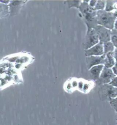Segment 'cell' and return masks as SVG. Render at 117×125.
Segmentation results:
<instances>
[{"mask_svg": "<svg viewBox=\"0 0 117 125\" xmlns=\"http://www.w3.org/2000/svg\"><path fill=\"white\" fill-rule=\"evenodd\" d=\"M90 0L81 1L79 9L84 18V22L88 29H94L98 25L97 11L88 4Z\"/></svg>", "mask_w": 117, "mask_h": 125, "instance_id": "1", "label": "cell"}, {"mask_svg": "<svg viewBox=\"0 0 117 125\" xmlns=\"http://www.w3.org/2000/svg\"><path fill=\"white\" fill-rule=\"evenodd\" d=\"M117 18V11L107 12L103 10L97 11L98 25L110 30L114 29V22Z\"/></svg>", "mask_w": 117, "mask_h": 125, "instance_id": "2", "label": "cell"}, {"mask_svg": "<svg viewBox=\"0 0 117 125\" xmlns=\"http://www.w3.org/2000/svg\"><path fill=\"white\" fill-rule=\"evenodd\" d=\"M100 98L103 100L109 101L110 99L117 97V88L110 84L100 85L98 90Z\"/></svg>", "mask_w": 117, "mask_h": 125, "instance_id": "3", "label": "cell"}, {"mask_svg": "<svg viewBox=\"0 0 117 125\" xmlns=\"http://www.w3.org/2000/svg\"><path fill=\"white\" fill-rule=\"evenodd\" d=\"M99 43L98 36L94 29H88L83 43L85 50L91 48Z\"/></svg>", "mask_w": 117, "mask_h": 125, "instance_id": "4", "label": "cell"}, {"mask_svg": "<svg viewBox=\"0 0 117 125\" xmlns=\"http://www.w3.org/2000/svg\"><path fill=\"white\" fill-rule=\"evenodd\" d=\"M116 76L113 73L112 68H108L104 66L98 79L96 81L99 85L109 84Z\"/></svg>", "mask_w": 117, "mask_h": 125, "instance_id": "5", "label": "cell"}, {"mask_svg": "<svg viewBox=\"0 0 117 125\" xmlns=\"http://www.w3.org/2000/svg\"><path fill=\"white\" fill-rule=\"evenodd\" d=\"M98 34L100 44L104 43L111 41V30L107 29L106 28L98 25L94 29Z\"/></svg>", "mask_w": 117, "mask_h": 125, "instance_id": "6", "label": "cell"}, {"mask_svg": "<svg viewBox=\"0 0 117 125\" xmlns=\"http://www.w3.org/2000/svg\"><path fill=\"white\" fill-rule=\"evenodd\" d=\"M25 0H11L9 4L8 5L9 7V15L14 16L17 15L21 11L23 6L27 2Z\"/></svg>", "mask_w": 117, "mask_h": 125, "instance_id": "7", "label": "cell"}, {"mask_svg": "<svg viewBox=\"0 0 117 125\" xmlns=\"http://www.w3.org/2000/svg\"><path fill=\"white\" fill-rule=\"evenodd\" d=\"M105 55L101 56H91L86 57V62L88 69H90L93 66L99 65H104Z\"/></svg>", "mask_w": 117, "mask_h": 125, "instance_id": "8", "label": "cell"}, {"mask_svg": "<svg viewBox=\"0 0 117 125\" xmlns=\"http://www.w3.org/2000/svg\"><path fill=\"white\" fill-rule=\"evenodd\" d=\"M85 55L86 57L91 56H101L104 55L103 44L99 43L91 48L85 50Z\"/></svg>", "mask_w": 117, "mask_h": 125, "instance_id": "9", "label": "cell"}, {"mask_svg": "<svg viewBox=\"0 0 117 125\" xmlns=\"http://www.w3.org/2000/svg\"><path fill=\"white\" fill-rule=\"evenodd\" d=\"M104 66L103 65H99L93 66L89 69L91 77L94 80L96 81L98 79Z\"/></svg>", "mask_w": 117, "mask_h": 125, "instance_id": "10", "label": "cell"}, {"mask_svg": "<svg viewBox=\"0 0 117 125\" xmlns=\"http://www.w3.org/2000/svg\"><path fill=\"white\" fill-rule=\"evenodd\" d=\"M116 62L113 57V52H111L105 55L104 66L108 68H112L116 64Z\"/></svg>", "mask_w": 117, "mask_h": 125, "instance_id": "11", "label": "cell"}, {"mask_svg": "<svg viewBox=\"0 0 117 125\" xmlns=\"http://www.w3.org/2000/svg\"><path fill=\"white\" fill-rule=\"evenodd\" d=\"M8 15H9V11L8 5L0 2V19L7 17Z\"/></svg>", "mask_w": 117, "mask_h": 125, "instance_id": "12", "label": "cell"}, {"mask_svg": "<svg viewBox=\"0 0 117 125\" xmlns=\"http://www.w3.org/2000/svg\"><path fill=\"white\" fill-rule=\"evenodd\" d=\"M103 46L104 54L105 55L111 52H113L115 49V47L111 41L104 43L103 44Z\"/></svg>", "mask_w": 117, "mask_h": 125, "instance_id": "13", "label": "cell"}, {"mask_svg": "<svg viewBox=\"0 0 117 125\" xmlns=\"http://www.w3.org/2000/svg\"><path fill=\"white\" fill-rule=\"evenodd\" d=\"M111 42L112 43L115 48L117 47V30H111Z\"/></svg>", "mask_w": 117, "mask_h": 125, "instance_id": "14", "label": "cell"}, {"mask_svg": "<svg viewBox=\"0 0 117 125\" xmlns=\"http://www.w3.org/2000/svg\"><path fill=\"white\" fill-rule=\"evenodd\" d=\"M106 5V1L104 0H98L97 4L95 6V10L98 11L99 10H104Z\"/></svg>", "mask_w": 117, "mask_h": 125, "instance_id": "15", "label": "cell"}, {"mask_svg": "<svg viewBox=\"0 0 117 125\" xmlns=\"http://www.w3.org/2000/svg\"><path fill=\"white\" fill-rule=\"evenodd\" d=\"M81 2V1H75V0L66 1V2L67 3L69 8L75 7L77 9H79Z\"/></svg>", "mask_w": 117, "mask_h": 125, "instance_id": "16", "label": "cell"}, {"mask_svg": "<svg viewBox=\"0 0 117 125\" xmlns=\"http://www.w3.org/2000/svg\"><path fill=\"white\" fill-rule=\"evenodd\" d=\"M110 104L116 112L117 111V97L115 98L110 99Z\"/></svg>", "mask_w": 117, "mask_h": 125, "instance_id": "17", "label": "cell"}, {"mask_svg": "<svg viewBox=\"0 0 117 125\" xmlns=\"http://www.w3.org/2000/svg\"><path fill=\"white\" fill-rule=\"evenodd\" d=\"M110 85H112L113 87H115L117 88V77L116 76L115 77H114L113 80L111 81V82L110 83H109Z\"/></svg>", "mask_w": 117, "mask_h": 125, "instance_id": "18", "label": "cell"}, {"mask_svg": "<svg viewBox=\"0 0 117 125\" xmlns=\"http://www.w3.org/2000/svg\"><path fill=\"white\" fill-rule=\"evenodd\" d=\"M97 0H91V1H89L88 4L91 8H94L96 5L97 4Z\"/></svg>", "mask_w": 117, "mask_h": 125, "instance_id": "19", "label": "cell"}, {"mask_svg": "<svg viewBox=\"0 0 117 125\" xmlns=\"http://www.w3.org/2000/svg\"><path fill=\"white\" fill-rule=\"evenodd\" d=\"M112 70L114 74L117 77V63H116L115 66L112 68Z\"/></svg>", "mask_w": 117, "mask_h": 125, "instance_id": "20", "label": "cell"}, {"mask_svg": "<svg viewBox=\"0 0 117 125\" xmlns=\"http://www.w3.org/2000/svg\"><path fill=\"white\" fill-rule=\"evenodd\" d=\"M113 55L115 62H116L117 63V47L115 48V49L113 52Z\"/></svg>", "mask_w": 117, "mask_h": 125, "instance_id": "21", "label": "cell"}, {"mask_svg": "<svg viewBox=\"0 0 117 125\" xmlns=\"http://www.w3.org/2000/svg\"><path fill=\"white\" fill-rule=\"evenodd\" d=\"M11 0H0V2L6 5H8L10 2Z\"/></svg>", "mask_w": 117, "mask_h": 125, "instance_id": "22", "label": "cell"}, {"mask_svg": "<svg viewBox=\"0 0 117 125\" xmlns=\"http://www.w3.org/2000/svg\"><path fill=\"white\" fill-rule=\"evenodd\" d=\"M114 29H115V30H117V18L115 20V22H114Z\"/></svg>", "mask_w": 117, "mask_h": 125, "instance_id": "23", "label": "cell"}, {"mask_svg": "<svg viewBox=\"0 0 117 125\" xmlns=\"http://www.w3.org/2000/svg\"><path fill=\"white\" fill-rule=\"evenodd\" d=\"M116 115H117V111L116 112Z\"/></svg>", "mask_w": 117, "mask_h": 125, "instance_id": "24", "label": "cell"}, {"mask_svg": "<svg viewBox=\"0 0 117 125\" xmlns=\"http://www.w3.org/2000/svg\"></svg>", "mask_w": 117, "mask_h": 125, "instance_id": "25", "label": "cell"}, {"mask_svg": "<svg viewBox=\"0 0 117 125\" xmlns=\"http://www.w3.org/2000/svg\"></svg>", "mask_w": 117, "mask_h": 125, "instance_id": "26", "label": "cell"}]
</instances>
